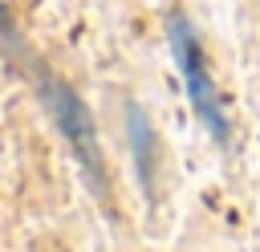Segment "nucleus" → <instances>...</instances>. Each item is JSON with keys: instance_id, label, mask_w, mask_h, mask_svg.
<instances>
[{"instance_id": "nucleus-1", "label": "nucleus", "mask_w": 260, "mask_h": 252, "mask_svg": "<svg viewBox=\"0 0 260 252\" xmlns=\"http://www.w3.org/2000/svg\"><path fill=\"white\" fill-rule=\"evenodd\" d=\"M167 41H171V53H175V65H179V77H183L187 106H191L195 122L215 142H228V114H223L219 89H215V81L203 65V49H199V37L187 24V16H179V12L167 16Z\"/></svg>"}, {"instance_id": "nucleus-2", "label": "nucleus", "mask_w": 260, "mask_h": 252, "mask_svg": "<svg viewBox=\"0 0 260 252\" xmlns=\"http://www.w3.org/2000/svg\"><path fill=\"white\" fill-rule=\"evenodd\" d=\"M41 98H45V110L53 114L61 138L69 142V150L77 154L85 175L98 183V175H102V142H98V126H93L85 102L61 81H41Z\"/></svg>"}, {"instance_id": "nucleus-3", "label": "nucleus", "mask_w": 260, "mask_h": 252, "mask_svg": "<svg viewBox=\"0 0 260 252\" xmlns=\"http://www.w3.org/2000/svg\"><path fill=\"white\" fill-rule=\"evenodd\" d=\"M126 138H130V159H134V175L138 187L146 195H154V167H158V138L150 118L142 114V106H126Z\"/></svg>"}]
</instances>
